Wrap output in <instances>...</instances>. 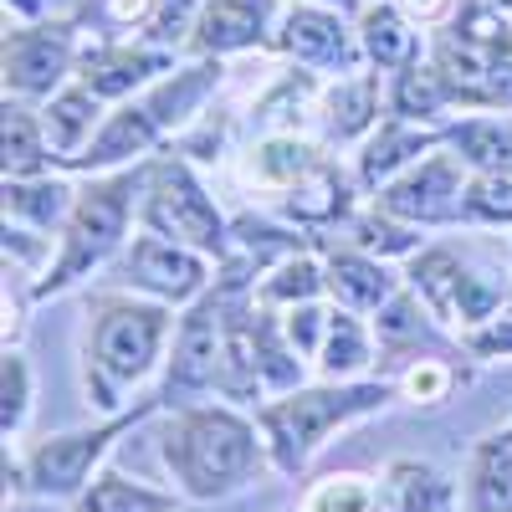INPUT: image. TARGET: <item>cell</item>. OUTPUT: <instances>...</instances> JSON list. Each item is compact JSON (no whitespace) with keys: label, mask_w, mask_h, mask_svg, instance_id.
<instances>
[{"label":"cell","mask_w":512,"mask_h":512,"mask_svg":"<svg viewBox=\"0 0 512 512\" xmlns=\"http://www.w3.org/2000/svg\"><path fill=\"white\" fill-rule=\"evenodd\" d=\"M472 512H512V441H492L472 472Z\"/></svg>","instance_id":"9c48e42d"},{"label":"cell","mask_w":512,"mask_h":512,"mask_svg":"<svg viewBox=\"0 0 512 512\" xmlns=\"http://www.w3.org/2000/svg\"><path fill=\"white\" fill-rule=\"evenodd\" d=\"M221 374V323H216V308H205L190 318L185 328V344H180V364L169 374V390H200V384H216Z\"/></svg>","instance_id":"52a82bcc"},{"label":"cell","mask_w":512,"mask_h":512,"mask_svg":"<svg viewBox=\"0 0 512 512\" xmlns=\"http://www.w3.org/2000/svg\"><path fill=\"white\" fill-rule=\"evenodd\" d=\"M88 108H93V98H88V93H67V98H62V103L47 113L57 149H72V144H77V134L93 123V113H88Z\"/></svg>","instance_id":"ac0fdd59"},{"label":"cell","mask_w":512,"mask_h":512,"mask_svg":"<svg viewBox=\"0 0 512 512\" xmlns=\"http://www.w3.org/2000/svg\"><path fill=\"white\" fill-rule=\"evenodd\" d=\"M123 431V425H108V431H82V436H62V441H47L36 456H31V492L41 497H67L88 482V466L108 451V441Z\"/></svg>","instance_id":"277c9868"},{"label":"cell","mask_w":512,"mask_h":512,"mask_svg":"<svg viewBox=\"0 0 512 512\" xmlns=\"http://www.w3.org/2000/svg\"><path fill=\"white\" fill-rule=\"evenodd\" d=\"M128 185H108V190H93L88 200H82L77 221H72V246H67V262L57 267L52 287H62L72 272H82L88 262H98V256L118 241V226H123V210H128Z\"/></svg>","instance_id":"5b68a950"},{"label":"cell","mask_w":512,"mask_h":512,"mask_svg":"<svg viewBox=\"0 0 512 512\" xmlns=\"http://www.w3.org/2000/svg\"><path fill=\"white\" fill-rule=\"evenodd\" d=\"M164 456L175 466V477L185 482L190 497H216L241 487L256 466H262V451H256L251 425H241L226 410H190L169 425L164 436Z\"/></svg>","instance_id":"6da1fadb"},{"label":"cell","mask_w":512,"mask_h":512,"mask_svg":"<svg viewBox=\"0 0 512 512\" xmlns=\"http://www.w3.org/2000/svg\"><path fill=\"white\" fill-rule=\"evenodd\" d=\"M405 390H410L415 400H425V405H436V400L451 390V374H446L436 359H420V364L405 374Z\"/></svg>","instance_id":"7402d4cb"},{"label":"cell","mask_w":512,"mask_h":512,"mask_svg":"<svg viewBox=\"0 0 512 512\" xmlns=\"http://www.w3.org/2000/svg\"><path fill=\"white\" fill-rule=\"evenodd\" d=\"M82 512H175V497L144 492L123 477H98L93 492L82 497Z\"/></svg>","instance_id":"7c38bea8"},{"label":"cell","mask_w":512,"mask_h":512,"mask_svg":"<svg viewBox=\"0 0 512 512\" xmlns=\"http://www.w3.org/2000/svg\"><path fill=\"white\" fill-rule=\"evenodd\" d=\"M364 364V344H359V328L349 318H333V344H328V369H359Z\"/></svg>","instance_id":"44dd1931"},{"label":"cell","mask_w":512,"mask_h":512,"mask_svg":"<svg viewBox=\"0 0 512 512\" xmlns=\"http://www.w3.org/2000/svg\"><path fill=\"white\" fill-rule=\"evenodd\" d=\"M149 221L164 226V231H175V236H190V241H200V246H216V241H221L216 210H210V200L185 180V169H169V175L159 180V195H154Z\"/></svg>","instance_id":"8992f818"},{"label":"cell","mask_w":512,"mask_h":512,"mask_svg":"<svg viewBox=\"0 0 512 512\" xmlns=\"http://www.w3.org/2000/svg\"><path fill=\"white\" fill-rule=\"evenodd\" d=\"M390 487L400 492L395 512H431L441 502V482H436V472H425V466H395Z\"/></svg>","instance_id":"2e32d148"},{"label":"cell","mask_w":512,"mask_h":512,"mask_svg":"<svg viewBox=\"0 0 512 512\" xmlns=\"http://www.w3.org/2000/svg\"><path fill=\"white\" fill-rule=\"evenodd\" d=\"M149 11V0H113V16L118 21H134V16H144Z\"/></svg>","instance_id":"484cf974"},{"label":"cell","mask_w":512,"mask_h":512,"mask_svg":"<svg viewBox=\"0 0 512 512\" xmlns=\"http://www.w3.org/2000/svg\"><path fill=\"white\" fill-rule=\"evenodd\" d=\"M6 67L21 88H47V82L62 72V41L52 36H21L16 47L6 52Z\"/></svg>","instance_id":"8fae6325"},{"label":"cell","mask_w":512,"mask_h":512,"mask_svg":"<svg viewBox=\"0 0 512 512\" xmlns=\"http://www.w3.org/2000/svg\"><path fill=\"white\" fill-rule=\"evenodd\" d=\"M384 405V384H364V390H313V395H292L282 405H272L262 415L267 436H272V451H277V466L282 472H297L333 425H344L364 410Z\"/></svg>","instance_id":"7a4b0ae2"},{"label":"cell","mask_w":512,"mask_h":512,"mask_svg":"<svg viewBox=\"0 0 512 512\" xmlns=\"http://www.w3.org/2000/svg\"><path fill=\"white\" fill-rule=\"evenodd\" d=\"M410 11L431 21V16H441V11H446V0H410Z\"/></svg>","instance_id":"4316f807"},{"label":"cell","mask_w":512,"mask_h":512,"mask_svg":"<svg viewBox=\"0 0 512 512\" xmlns=\"http://www.w3.org/2000/svg\"><path fill=\"white\" fill-rule=\"evenodd\" d=\"M256 31V11L251 6H236V0H216L210 6V21H205V41L210 47H241Z\"/></svg>","instance_id":"9a60e30c"},{"label":"cell","mask_w":512,"mask_h":512,"mask_svg":"<svg viewBox=\"0 0 512 512\" xmlns=\"http://www.w3.org/2000/svg\"><path fill=\"white\" fill-rule=\"evenodd\" d=\"M292 47H303L308 57L328 52V57H344V41H338V26L323 16H292Z\"/></svg>","instance_id":"d6986e66"},{"label":"cell","mask_w":512,"mask_h":512,"mask_svg":"<svg viewBox=\"0 0 512 512\" xmlns=\"http://www.w3.org/2000/svg\"><path fill=\"white\" fill-rule=\"evenodd\" d=\"M369 52L379 57V62H400L405 52H410V36L400 31V21L390 16V11H369Z\"/></svg>","instance_id":"ffe728a7"},{"label":"cell","mask_w":512,"mask_h":512,"mask_svg":"<svg viewBox=\"0 0 512 512\" xmlns=\"http://www.w3.org/2000/svg\"><path fill=\"white\" fill-rule=\"evenodd\" d=\"M384 287H390V282H384V272L369 267V262H359V256H338V262H333V292H344L349 303H359V308L379 303Z\"/></svg>","instance_id":"5bb4252c"},{"label":"cell","mask_w":512,"mask_h":512,"mask_svg":"<svg viewBox=\"0 0 512 512\" xmlns=\"http://www.w3.org/2000/svg\"><path fill=\"white\" fill-rule=\"evenodd\" d=\"M451 180V164L436 159V164H425L415 180L395 185L390 195H384V205L390 210H405V216H436V210H446V195H436V185Z\"/></svg>","instance_id":"4fadbf2b"},{"label":"cell","mask_w":512,"mask_h":512,"mask_svg":"<svg viewBox=\"0 0 512 512\" xmlns=\"http://www.w3.org/2000/svg\"><path fill=\"white\" fill-rule=\"evenodd\" d=\"M472 210L477 216H512V180H502V175L482 180L472 190Z\"/></svg>","instance_id":"603a6c76"},{"label":"cell","mask_w":512,"mask_h":512,"mask_svg":"<svg viewBox=\"0 0 512 512\" xmlns=\"http://www.w3.org/2000/svg\"><path fill=\"white\" fill-rule=\"evenodd\" d=\"M374 502H379V492H374L369 477L338 472V477H323V482L308 487L303 512H374Z\"/></svg>","instance_id":"30bf717a"},{"label":"cell","mask_w":512,"mask_h":512,"mask_svg":"<svg viewBox=\"0 0 512 512\" xmlns=\"http://www.w3.org/2000/svg\"><path fill=\"white\" fill-rule=\"evenodd\" d=\"M6 164H16V169H36V144H31V128H26L21 113L6 118Z\"/></svg>","instance_id":"cb8c5ba5"},{"label":"cell","mask_w":512,"mask_h":512,"mask_svg":"<svg viewBox=\"0 0 512 512\" xmlns=\"http://www.w3.org/2000/svg\"><path fill=\"white\" fill-rule=\"evenodd\" d=\"M21 415H26V364L6 359V436L21 425Z\"/></svg>","instance_id":"d4e9b609"},{"label":"cell","mask_w":512,"mask_h":512,"mask_svg":"<svg viewBox=\"0 0 512 512\" xmlns=\"http://www.w3.org/2000/svg\"><path fill=\"white\" fill-rule=\"evenodd\" d=\"M308 169V149L303 144H287V139H272L267 149H256V159H251V175L262 180V185H272V180H297Z\"/></svg>","instance_id":"e0dca14e"},{"label":"cell","mask_w":512,"mask_h":512,"mask_svg":"<svg viewBox=\"0 0 512 512\" xmlns=\"http://www.w3.org/2000/svg\"><path fill=\"white\" fill-rule=\"evenodd\" d=\"M128 272H134L139 282H154L159 292H175V297L195 292V282H200V267L190 262V256H180L175 246H164V241H139Z\"/></svg>","instance_id":"ba28073f"},{"label":"cell","mask_w":512,"mask_h":512,"mask_svg":"<svg viewBox=\"0 0 512 512\" xmlns=\"http://www.w3.org/2000/svg\"><path fill=\"white\" fill-rule=\"evenodd\" d=\"M159 338H164V313L159 308H108L98 318V333H93V354H98V369L108 379V390H103V405H113L108 395L123 390V384H134L154 354H159Z\"/></svg>","instance_id":"3957f363"}]
</instances>
